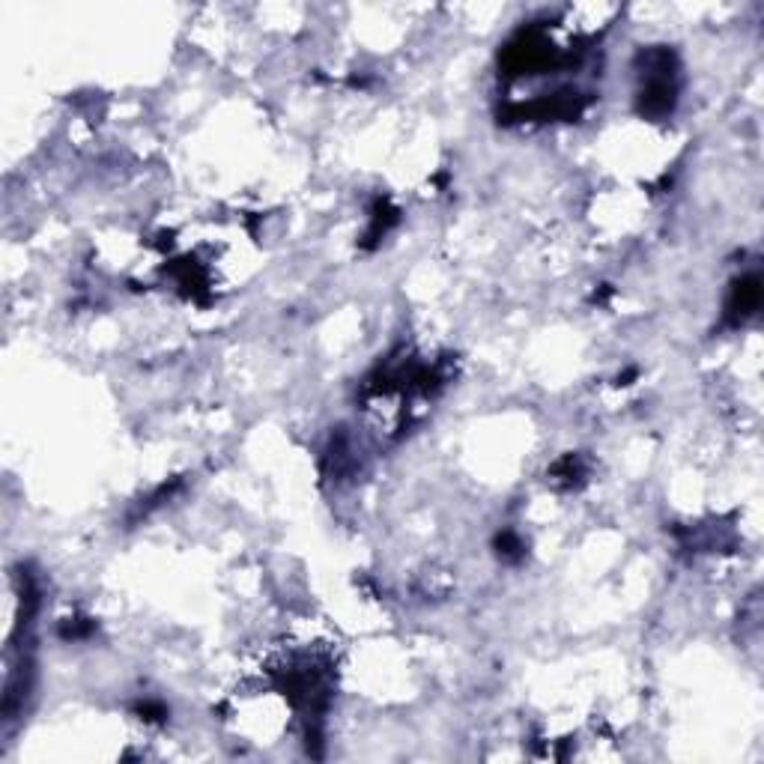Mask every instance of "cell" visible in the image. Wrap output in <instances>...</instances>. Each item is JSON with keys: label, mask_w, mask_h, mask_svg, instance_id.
<instances>
[{"label": "cell", "mask_w": 764, "mask_h": 764, "mask_svg": "<svg viewBox=\"0 0 764 764\" xmlns=\"http://www.w3.org/2000/svg\"><path fill=\"white\" fill-rule=\"evenodd\" d=\"M645 69H642V87H639V111L645 117H666L675 108V60L672 54L663 51H648L642 54Z\"/></svg>", "instance_id": "1"}, {"label": "cell", "mask_w": 764, "mask_h": 764, "mask_svg": "<svg viewBox=\"0 0 764 764\" xmlns=\"http://www.w3.org/2000/svg\"><path fill=\"white\" fill-rule=\"evenodd\" d=\"M759 299H762V281H759V275H747V278H741L735 287H732V296H729V302H726V317H729V323H744L747 317H753L756 314V308H759Z\"/></svg>", "instance_id": "2"}, {"label": "cell", "mask_w": 764, "mask_h": 764, "mask_svg": "<svg viewBox=\"0 0 764 764\" xmlns=\"http://www.w3.org/2000/svg\"><path fill=\"white\" fill-rule=\"evenodd\" d=\"M496 547H499V556H502V559H517V556H520V550H523V544H520L511 532L499 535Z\"/></svg>", "instance_id": "3"}]
</instances>
